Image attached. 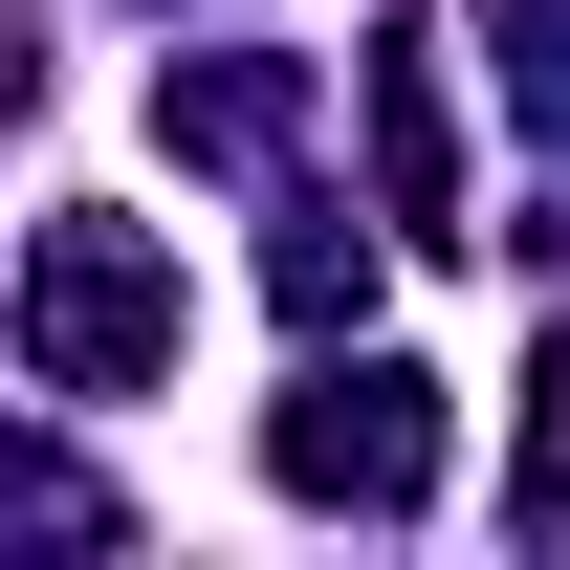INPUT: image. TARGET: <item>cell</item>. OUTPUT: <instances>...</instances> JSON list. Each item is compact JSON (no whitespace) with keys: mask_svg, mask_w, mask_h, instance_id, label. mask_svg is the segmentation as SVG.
I'll use <instances>...</instances> for the list:
<instances>
[{"mask_svg":"<svg viewBox=\"0 0 570 570\" xmlns=\"http://www.w3.org/2000/svg\"><path fill=\"white\" fill-rule=\"evenodd\" d=\"M22 373L45 395H132V373H176V264H154V219H45L22 242Z\"/></svg>","mask_w":570,"mask_h":570,"instance_id":"obj_1","label":"cell"},{"mask_svg":"<svg viewBox=\"0 0 570 570\" xmlns=\"http://www.w3.org/2000/svg\"><path fill=\"white\" fill-rule=\"evenodd\" d=\"M264 483H285V504H373V527L439 504V373H395V352L307 373V395L264 417Z\"/></svg>","mask_w":570,"mask_h":570,"instance_id":"obj_2","label":"cell"},{"mask_svg":"<svg viewBox=\"0 0 570 570\" xmlns=\"http://www.w3.org/2000/svg\"><path fill=\"white\" fill-rule=\"evenodd\" d=\"M373 176L417 242H461V110H439V45H373Z\"/></svg>","mask_w":570,"mask_h":570,"instance_id":"obj_3","label":"cell"},{"mask_svg":"<svg viewBox=\"0 0 570 570\" xmlns=\"http://www.w3.org/2000/svg\"><path fill=\"white\" fill-rule=\"evenodd\" d=\"M373 307V242H330V219H285V330H352Z\"/></svg>","mask_w":570,"mask_h":570,"instance_id":"obj_4","label":"cell"},{"mask_svg":"<svg viewBox=\"0 0 570 570\" xmlns=\"http://www.w3.org/2000/svg\"><path fill=\"white\" fill-rule=\"evenodd\" d=\"M549 417H570V352H549Z\"/></svg>","mask_w":570,"mask_h":570,"instance_id":"obj_5","label":"cell"}]
</instances>
